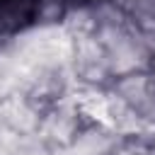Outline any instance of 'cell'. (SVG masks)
<instances>
[{
	"label": "cell",
	"mask_w": 155,
	"mask_h": 155,
	"mask_svg": "<svg viewBox=\"0 0 155 155\" xmlns=\"http://www.w3.org/2000/svg\"><path fill=\"white\" fill-rule=\"evenodd\" d=\"M85 126L87 124L82 121L78 107L65 97L63 102L53 104L41 116V126H39V133L36 136L46 145H51V148H68Z\"/></svg>",
	"instance_id": "1"
},
{
	"label": "cell",
	"mask_w": 155,
	"mask_h": 155,
	"mask_svg": "<svg viewBox=\"0 0 155 155\" xmlns=\"http://www.w3.org/2000/svg\"><path fill=\"white\" fill-rule=\"evenodd\" d=\"M0 124L17 131L24 138H29V136L39 133L41 114L29 104V99L22 92H10V94L0 97Z\"/></svg>",
	"instance_id": "2"
},
{
	"label": "cell",
	"mask_w": 155,
	"mask_h": 155,
	"mask_svg": "<svg viewBox=\"0 0 155 155\" xmlns=\"http://www.w3.org/2000/svg\"><path fill=\"white\" fill-rule=\"evenodd\" d=\"M109 90L114 94H119L131 109L140 111L148 102V92H150V70H136L128 75H119L111 80Z\"/></svg>",
	"instance_id": "3"
},
{
	"label": "cell",
	"mask_w": 155,
	"mask_h": 155,
	"mask_svg": "<svg viewBox=\"0 0 155 155\" xmlns=\"http://www.w3.org/2000/svg\"><path fill=\"white\" fill-rule=\"evenodd\" d=\"M107 63V48L97 39V34L73 39V68H85V65H99Z\"/></svg>",
	"instance_id": "4"
},
{
	"label": "cell",
	"mask_w": 155,
	"mask_h": 155,
	"mask_svg": "<svg viewBox=\"0 0 155 155\" xmlns=\"http://www.w3.org/2000/svg\"><path fill=\"white\" fill-rule=\"evenodd\" d=\"M61 27L73 36V39H80V36H90V34H97V19H94V12L90 5H78V7H68Z\"/></svg>",
	"instance_id": "5"
},
{
	"label": "cell",
	"mask_w": 155,
	"mask_h": 155,
	"mask_svg": "<svg viewBox=\"0 0 155 155\" xmlns=\"http://www.w3.org/2000/svg\"><path fill=\"white\" fill-rule=\"evenodd\" d=\"M68 2V7H78V5H90L92 0H65Z\"/></svg>",
	"instance_id": "6"
},
{
	"label": "cell",
	"mask_w": 155,
	"mask_h": 155,
	"mask_svg": "<svg viewBox=\"0 0 155 155\" xmlns=\"http://www.w3.org/2000/svg\"><path fill=\"white\" fill-rule=\"evenodd\" d=\"M150 70H155V48H153V65H150Z\"/></svg>",
	"instance_id": "7"
}]
</instances>
